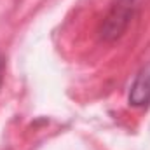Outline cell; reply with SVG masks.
Listing matches in <instances>:
<instances>
[{"mask_svg":"<svg viewBox=\"0 0 150 150\" xmlns=\"http://www.w3.org/2000/svg\"><path fill=\"white\" fill-rule=\"evenodd\" d=\"M129 11H131V0H119L115 4L113 11L110 12V16L107 18L103 37L115 38L124 32V28L129 23Z\"/></svg>","mask_w":150,"mask_h":150,"instance_id":"1","label":"cell"},{"mask_svg":"<svg viewBox=\"0 0 150 150\" xmlns=\"http://www.w3.org/2000/svg\"><path fill=\"white\" fill-rule=\"evenodd\" d=\"M150 101V67L145 68L138 79L134 80L131 93H129V103L134 107H143Z\"/></svg>","mask_w":150,"mask_h":150,"instance_id":"2","label":"cell"}]
</instances>
